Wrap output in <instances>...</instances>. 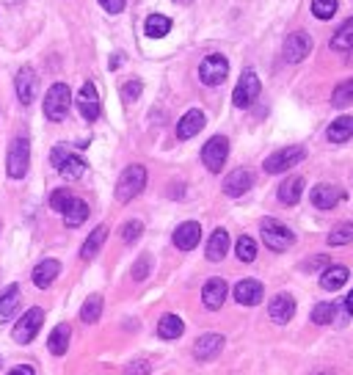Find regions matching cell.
<instances>
[{
	"instance_id": "cell-13",
	"label": "cell",
	"mask_w": 353,
	"mask_h": 375,
	"mask_svg": "<svg viewBox=\"0 0 353 375\" xmlns=\"http://www.w3.org/2000/svg\"><path fill=\"white\" fill-rule=\"evenodd\" d=\"M268 315H271V320L279 323V326L290 323L293 315H295V298H293L290 293H279V295H273L271 304H268Z\"/></svg>"
},
{
	"instance_id": "cell-9",
	"label": "cell",
	"mask_w": 353,
	"mask_h": 375,
	"mask_svg": "<svg viewBox=\"0 0 353 375\" xmlns=\"http://www.w3.org/2000/svg\"><path fill=\"white\" fill-rule=\"evenodd\" d=\"M227 75H229V61L221 53L207 56L202 61V67H199V78H202L205 86H221L227 80Z\"/></svg>"
},
{
	"instance_id": "cell-23",
	"label": "cell",
	"mask_w": 353,
	"mask_h": 375,
	"mask_svg": "<svg viewBox=\"0 0 353 375\" xmlns=\"http://www.w3.org/2000/svg\"><path fill=\"white\" fill-rule=\"evenodd\" d=\"M58 271H61L58 260H42V262L34 268V284H36V287H42V290H47V287L56 282Z\"/></svg>"
},
{
	"instance_id": "cell-43",
	"label": "cell",
	"mask_w": 353,
	"mask_h": 375,
	"mask_svg": "<svg viewBox=\"0 0 353 375\" xmlns=\"http://www.w3.org/2000/svg\"><path fill=\"white\" fill-rule=\"evenodd\" d=\"M69 199H72V194L64 191V188H58V191H53V196H50V207H53L56 213H64V207L69 205Z\"/></svg>"
},
{
	"instance_id": "cell-45",
	"label": "cell",
	"mask_w": 353,
	"mask_h": 375,
	"mask_svg": "<svg viewBox=\"0 0 353 375\" xmlns=\"http://www.w3.org/2000/svg\"><path fill=\"white\" fill-rule=\"evenodd\" d=\"M331 262H328V257H323V254H317V257H312V260H306L304 265H301V271H315V268H328Z\"/></svg>"
},
{
	"instance_id": "cell-24",
	"label": "cell",
	"mask_w": 353,
	"mask_h": 375,
	"mask_svg": "<svg viewBox=\"0 0 353 375\" xmlns=\"http://www.w3.org/2000/svg\"><path fill=\"white\" fill-rule=\"evenodd\" d=\"M229 251V232L227 229H216L210 235V243H207V260L210 262H221Z\"/></svg>"
},
{
	"instance_id": "cell-40",
	"label": "cell",
	"mask_w": 353,
	"mask_h": 375,
	"mask_svg": "<svg viewBox=\"0 0 353 375\" xmlns=\"http://www.w3.org/2000/svg\"><path fill=\"white\" fill-rule=\"evenodd\" d=\"M141 232H144V224H141V221H127V224L122 227V240H124V243H135V240L141 238Z\"/></svg>"
},
{
	"instance_id": "cell-25",
	"label": "cell",
	"mask_w": 353,
	"mask_h": 375,
	"mask_svg": "<svg viewBox=\"0 0 353 375\" xmlns=\"http://www.w3.org/2000/svg\"><path fill=\"white\" fill-rule=\"evenodd\" d=\"M348 276H350V271L345 268V265H328L326 271H323V276H320V287L323 290H339V287H345V282H348Z\"/></svg>"
},
{
	"instance_id": "cell-39",
	"label": "cell",
	"mask_w": 353,
	"mask_h": 375,
	"mask_svg": "<svg viewBox=\"0 0 353 375\" xmlns=\"http://www.w3.org/2000/svg\"><path fill=\"white\" fill-rule=\"evenodd\" d=\"M337 12V0H312V14L317 20H331Z\"/></svg>"
},
{
	"instance_id": "cell-42",
	"label": "cell",
	"mask_w": 353,
	"mask_h": 375,
	"mask_svg": "<svg viewBox=\"0 0 353 375\" xmlns=\"http://www.w3.org/2000/svg\"><path fill=\"white\" fill-rule=\"evenodd\" d=\"M141 91H144V83L141 80H130V83L122 86V100L124 102H135L141 97Z\"/></svg>"
},
{
	"instance_id": "cell-37",
	"label": "cell",
	"mask_w": 353,
	"mask_h": 375,
	"mask_svg": "<svg viewBox=\"0 0 353 375\" xmlns=\"http://www.w3.org/2000/svg\"><path fill=\"white\" fill-rule=\"evenodd\" d=\"M235 254H238L240 262H254V260H257V243H254V238L243 235V238L238 240V246H235Z\"/></svg>"
},
{
	"instance_id": "cell-12",
	"label": "cell",
	"mask_w": 353,
	"mask_h": 375,
	"mask_svg": "<svg viewBox=\"0 0 353 375\" xmlns=\"http://www.w3.org/2000/svg\"><path fill=\"white\" fill-rule=\"evenodd\" d=\"M342 199H345V191H342L339 185L320 182V185L312 188V205L320 207V210H331V207H337Z\"/></svg>"
},
{
	"instance_id": "cell-48",
	"label": "cell",
	"mask_w": 353,
	"mask_h": 375,
	"mask_svg": "<svg viewBox=\"0 0 353 375\" xmlns=\"http://www.w3.org/2000/svg\"><path fill=\"white\" fill-rule=\"evenodd\" d=\"M345 309H348V312L353 315V290H350V293L345 295Z\"/></svg>"
},
{
	"instance_id": "cell-20",
	"label": "cell",
	"mask_w": 353,
	"mask_h": 375,
	"mask_svg": "<svg viewBox=\"0 0 353 375\" xmlns=\"http://www.w3.org/2000/svg\"><path fill=\"white\" fill-rule=\"evenodd\" d=\"M227 293H229L227 282L216 276V279H207V282H205V287H202V301H205L207 309H221L224 301H227Z\"/></svg>"
},
{
	"instance_id": "cell-29",
	"label": "cell",
	"mask_w": 353,
	"mask_h": 375,
	"mask_svg": "<svg viewBox=\"0 0 353 375\" xmlns=\"http://www.w3.org/2000/svg\"><path fill=\"white\" fill-rule=\"evenodd\" d=\"M105 238H108V227L105 224H100L89 238H86V243H83V249H80V257L83 260H94L97 257V251L102 249V243H105Z\"/></svg>"
},
{
	"instance_id": "cell-22",
	"label": "cell",
	"mask_w": 353,
	"mask_h": 375,
	"mask_svg": "<svg viewBox=\"0 0 353 375\" xmlns=\"http://www.w3.org/2000/svg\"><path fill=\"white\" fill-rule=\"evenodd\" d=\"M304 196V177H287L279 185V202L282 205H298Z\"/></svg>"
},
{
	"instance_id": "cell-14",
	"label": "cell",
	"mask_w": 353,
	"mask_h": 375,
	"mask_svg": "<svg viewBox=\"0 0 353 375\" xmlns=\"http://www.w3.org/2000/svg\"><path fill=\"white\" fill-rule=\"evenodd\" d=\"M205 124H207L205 113H202L199 108H191L180 122H176V138H180V141H188V138L199 135V133L205 130Z\"/></svg>"
},
{
	"instance_id": "cell-15",
	"label": "cell",
	"mask_w": 353,
	"mask_h": 375,
	"mask_svg": "<svg viewBox=\"0 0 353 375\" xmlns=\"http://www.w3.org/2000/svg\"><path fill=\"white\" fill-rule=\"evenodd\" d=\"M199 240H202V227L196 221H185V224H180V227L174 229V246L180 249V251L196 249Z\"/></svg>"
},
{
	"instance_id": "cell-46",
	"label": "cell",
	"mask_w": 353,
	"mask_h": 375,
	"mask_svg": "<svg viewBox=\"0 0 353 375\" xmlns=\"http://www.w3.org/2000/svg\"><path fill=\"white\" fill-rule=\"evenodd\" d=\"M100 6L108 12V14H119L124 9V0H100Z\"/></svg>"
},
{
	"instance_id": "cell-38",
	"label": "cell",
	"mask_w": 353,
	"mask_h": 375,
	"mask_svg": "<svg viewBox=\"0 0 353 375\" xmlns=\"http://www.w3.org/2000/svg\"><path fill=\"white\" fill-rule=\"evenodd\" d=\"M334 312H337V306H334L331 301H323V304H317V306L312 309V323H317V326H328V323L334 320Z\"/></svg>"
},
{
	"instance_id": "cell-47",
	"label": "cell",
	"mask_w": 353,
	"mask_h": 375,
	"mask_svg": "<svg viewBox=\"0 0 353 375\" xmlns=\"http://www.w3.org/2000/svg\"><path fill=\"white\" fill-rule=\"evenodd\" d=\"M6 375H34V367L20 364V367H12V372H6Z\"/></svg>"
},
{
	"instance_id": "cell-49",
	"label": "cell",
	"mask_w": 353,
	"mask_h": 375,
	"mask_svg": "<svg viewBox=\"0 0 353 375\" xmlns=\"http://www.w3.org/2000/svg\"><path fill=\"white\" fill-rule=\"evenodd\" d=\"M317 375H328V372H317Z\"/></svg>"
},
{
	"instance_id": "cell-30",
	"label": "cell",
	"mask_w": 353,
	"mask_h": 375,
	"mask_svg": "<svg viewBox=\"0 0 353 375\" xmlns=\"http://www.w3.org/2000/svg\"><path fill=\"white\" fill-rule=\"evenodd\" d=\"M69 334H72V328H69L67 323L56 326V328H53V334H50V339H47V348H50V353H56V356H64V353H67V348H69Z\"/></svg>"
},
{
	"instance_id": "cell-8",
	"label": "cell",
	"mask_w": 353,
	"mask_h": 375,
	"mask_svg": "<svg viewBox=\"0 0 353 375\" xmlns=\"http://www.w3.org/2000/svg\"><path fill=\"white\" fill-rule=\"evenodd\" d=\"M42 323H45V309H39V306L28 309V312H25V315L17 320V326H14V331H12L14 342H20V345H28V342H31V339L39 334Z\"/></svg>"
},
{
	"instance_id": "cell-4",
	"label": "cell",
	"mask_w": 353,
	"mask_h": 375,
	"mask_svg": "<svg viewBox=\"0 0 353 375\" xmlns=\"http://www.w3.org/2000/svg\"><path fill=\"white\" fill-rule=\"evenodd\" d=\"M28 160H31V144L28 135H17L9 146V160H6V171L12 179H23L28 174Z\"/></svg>"
},
{
	"instance_id": "cell-28",
	"label": "cell",
	"mask_w": 353,
	"mask_h": 375,
	"mask_svg": "<svg viewBox=\"0 0 353 375\" xmlns=\"http://www.w3.org/2000/svg\"><path fill=\"white\" fill-rule=\"evenodd\" d=\"M61 216H64V224L75 229V227H80V224L89 218V205H86L83 199H75V196H72Z\"/></svg>"
},
{
	"instance_id": "cell-5",
	"label": "cell",
	"mask_w": 353,
	"mask_h": 375,
	"mask_svg": "<svg viewBox=\"0 0 353 375\" xmlns=\"http://www.w3.org/2000/svg\"><path fill=\"white\" fill-rule=\"evenodd\" d=\"M50 157H53V166L58 168V174H61L64 179H80V177H83V171H86V160H83V157H78L75 152H69L64 144H61V146H56Z\"/></svg>"
},
{
	"instance_id": "cell-36",
	"label": "cell",
	"mask_w": 353,
	"mask_h": 375,
	"mask_svg": "<svg viewBox=\"0 0 353 375\" xmlns=\"http://www.w3.org/2000/svg\"><path fill=\"white\" fill-rule=\"evenodd\" d=\"M348 243H353V221L334 227L328 235V246H348Z\"/></svg>"
},
{
	"instance_id": "cell-17",
	"label": "cell",
	"mask_w": 353,
	"mask_h": 375,
	"mask_svg": "<svg viewBox=\"0 0 353 375\" xmlns=\"http://www.w3.org/2000/svg\"><path fill=\"white\" fill-rule=\"evenodd\" d=\"M265 298V287L257 279H243L235 284V301L240 306H257Z\"/></svg>"
},
{
	"instance_id": "cell-32",
	"label": "cell",
	"mask_w": 353,
	"mask_h": 375,
	"mask_svg": "<svg viewBox=\"0 0 353 375\" xmlns=\"http://www.w3.org/2000/svg\"><path fill=\"white\" fill-rule=\"evenodd\" d=\"M144 31H146V36H149V39H160V36H166V34L171 31V20H168V17H163V14H149V17H146Z\"/></svg>"
},
{
	"instance_id": "cell-31",
	"label": "cell",
	"mask_w": 353,
	"mask_h": 375,
	"mask_svg": "<svg viewBox=\"0 0 353 375\" xmlns=\"http://www.w3.org/2000/svg\"><path fill=\"white\" fill-rule=\"evenodd\" d=\"M331 50H339V53L353 50V17L345 20V23L337 28V34L331 36Z\"/></svg>"
},
{
	"instance_id": "cell-3",
	"label": "cell",
	"mask_w": 353,
	"mask_h": 375,
	"mask_svg": "<svg viewBox=\"0 0 353 375\" xmlns=\"http://www.w3.org/2000/svg\"><path fill=\"white\" fill-rule=\"evenodd\" d=\"M260 232H262V240H265V246H268L271 251H287V249L295 243L293 229L284 227V224L276 221V218H265V221L260 224Z\"/></svg>"
},
{
	"instance_id": "cell-35",
	"label": "cell",
	"mask_w": 353,
	"mask_h": 375,
	"mask_svg": "<svg viewBox=\"0 0 353 375\" xmlns=\"http://www.w3.org/2000/svg\"><path fill=\"white\" fill-rule=\"evenodd\" d=\"M331 105H334V108H348V105H353V78L342 80V83L334 89Z\"/></svg>"
},
{
	"instance_id": "cell-26",
	"label": "cell",
	"mask_w": 353,
	"mask_h": 375,
	"mask_svg": "<svg viewBox=\"0 0 353 375\" xmlns=\"http://www.w3.org/2000/svg\"><path fill=\"white\" fill-rule=\"evenodd\" d=\"M328 141L331 144H345V141H350L353 138V116H339V119H334L331 124H328Z\"/></svg>"
},
{
	"instance_id": "cell-16",
	"label": "cell",
	"mask_w": 353,
	"mask_h": 375,
	"mask_svg": "<svg viewBox=\"0 0 353 375\" xmlns=\"http://www.w3.org/2000/svg\"><path fill=\"white\" fill-rule=\"evenodd\" d=\"M78 111L83 113L86 122H97L100 119V94H97L94 83H83V89L78 94Z\"/></svg>"
},
{
	"instance_id": "cell-34",
	"label": "cell",
	"mask_w": 353,
	"mask_h": 375,
	"mask_svg": "<svg viewBox=\"0 0 353 375\" xmlns=\"http://www.w3.org/2000/svg\"><path fill=\"white\" fill-rule=\"evenodd\" d=\"M100 315H102V295L94 293V295L86 298V304H83V309H80V320H83V323H97Z\"/></svg>"
},
{
	"instance_id": "cell-19",
	"label": "cell",
	"mask_w": 353,
	"mask_h": 375,
	"mask_svg": "<svg viewBox=\"0 0 353 375\" xmlns=\"http://www.w3.org/2000/svg\"><path fill=\"white\" fill-rule=\"evenodd\" d=\"M221 350H224V337H221V334H216V331L202 334V337L196 339V345H194V356H196V359H202V361L216 359Z\"/></svg>"
},
{
	"instance_id": "cell-33",
	"label": "cell",
	"mask_w": 353,
	"mask_h": 375,
	"mask_svg": "<svg viewBox=\"0 0 353 375\" xmlns=\"http://www.w3.org/2000/svg\"><path fill=\"white\" fill-rule=\"evenodd\" d=\"M17 304H20V287L17 284H12L3 295H0V320H9L12 317V312L17 309Z\"/></svg>"
},
{
	"instance_id": "cell-44",
	"label": "cell",
	"mask_w": 353,
	"mask_h": 375,
	"mask_svg": "<svg viewBox=\"0 0 353 375\" xmlns=\"http://www.w3.org/2000/svg\"><path fill=\"white\" fill-rule=\"evenodd\" d=\"M149 372H152V364L146 359H133L124 367V375H149Z\"/></svg>"
},
{
	"instance_id": "cell-41",
	"label": "cell",
	"mask_w": 353,
	"mask_h": 375,
	"mask_svg": "<svg viewBox=\"0 0 353 375\" xmlns=\"http://www.w3.org/2000/svg\"><path fill=\"white\" fill-rule=\"evenodd\" d=\"M149 268H152V257H149V254H141L138 262L133 265V279H135V282H144V279L149 276Z\"/></svg>"
},
{
	"instance_id": "cell-18",
	"label": "cell",
	"mask_w": 353,
	"mask_h": 375,
	"mask_svg": "<svg viewBox=\"0 0 353 375\" xmlns=\"http://www.w3.org/2000/svg\"><path fill=\"white\" fill-rule=\"evenodd\" d=\"M251 185H254V174H251L249 168H235V171L227 174V179H224V194L235 199V196H243Z\"/></svg>"
},
{
	"instance_id": "cell-21",
	"label": "cell",
	"mask_w": 353,
	"mask_h": 375,
	"mask_svg": "<svg viewBox=\"0 0 353 375\" xmlns=\"http://www.w3.org/2000/svg\"><path fill=\"white\" fill-rule=\"evenodd\" d=\"M14 89H17V97L23 105H31L34 97H36V72L31 67H23L14 78Z\"/></svg>"
},
{
	"instance_id": "cell-11",
	"label": "cell",
	"mask_w": 353,
	"mask_h": 375,
	"mask_svg": "<svg viewBox=\"0 0 353 375\" xmlns=\"http://www.w3.org/2000/svg\"><path fill=\"white\" fill-rule=\"evenodd\" d=\"M284 61H290V64H301L309 53H312V36L306 34V31H295V34H290L287 39H284Z\"/></svg>"
},
{
	"instance_id": "cell-10",
	"label": "cell",
	"mask_w": 353,
	"mask_h": 375,
	"mask_svg": "<svg viewBox=\"0 0 353 375\" xmlns=\"http://www.w3.org/2000/svg\"><path fill=\"white\" fill-rule=\"evenodd\" d=\"M304 157H306V149H304V146H287V149H279V152H273V155L265 160V171H268V174H282V171L298 166Z\"/></svg>"
},
{
	"instance_id": "cell-7",
	"label": "cell",
	"mask_w": 353,
	"mask_h": 375,
	"mask_svg": "<svg viewBox=\"0 0 353 375\" xmlns=\"http://www.w3.org/2000/svg\"><path fill=\"white\" fill-rule=\"evenodd\" d=\"M227 157H229V138L227 135H213L202 149V160H205L207 171H213V174H218L224 168Z\"/></svg>"
},
{
	"instance_id": "cell-6",
	"label": "cell",
	"mask_w": 353,
	"mask_h": 375,
	"mask_svg": "<svg viewBox=\"0 0 353 375\" xmlns=\"http://www.w3.org/2000/svg\"><path fill=\"white\" fill-rule=\"evenodd\" d=\"M260 91H262V86H260L257 72H254V69H246V72L240 75V80H238L235 91H232V102H235L238 108H249V105H254V102H257Z\"/></svg>"
},
{
	"instance_id": "cell-27",
	"label": "cell",
	"mask_w": 353,
	"mask_h": 375,
	"mask_svg": "<svg viewBox=\"0 0 353 375\" xmlns=\"http://www.w3.org/2000/svg\"><path fill=\"white\" fill-rule=\"evenodd\" d=\"M185 331V323L180 315H163L160 323H157V337L160 339H176V337H183Z\"/></svg>"
},
{
	"instance_id": "cell-2",
	"label": "cell",
	"mask_w": 353,
	"mask_h": 375,
	"mask_svg": "<svg viewBox=\"0 0 353 375\" xmlns=\"http://www.w3.org/2000/svg\"><path fill=\"white\" fill-rule=\"evenodd\" d=\"M69 105H72V91H69V86H67V83L50 86V91L45 94V116H47L50 122H61V119H67Z\"/></svg>"
},
{
	"instance_id": "cell-1",
	"label": "cell",
	"mask_w": 353,
	"mask_h": 375,
	"mask_svg": "<svg viewBox=\"0 0 353 375\" xmlns=\"http://www.w3.org/2000/svg\"><path fill=\"white\" fill-rule=\"evenodd\" d=\"M144 188H146V168L138 166V163L127 166L122 171V177H119V182H116V202H122V205L133 202Z\"/></svg>"
}]
</instances>
